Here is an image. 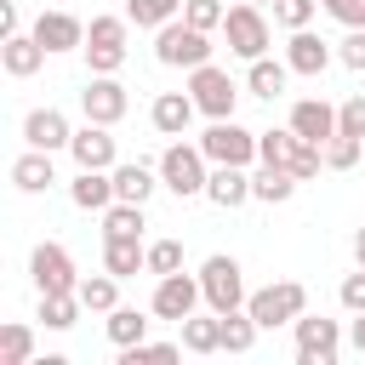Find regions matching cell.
Segmentation results:
<instances>
[{
	"mask_svg": "<svg viewBox=\"0 0 365 365\" xmlns=\"http://www.w3.org/2000/svg\"><path fill=\"white\" fill-rule=\"evenodd\" d=\"M336 297H342V308H348V314H365V262H359L354 274H342Z\"/></svg>",
	"mask_w": 365,
	"mask_h": 365,
	"instance_id": "ee69618b",
	"label": "cell"
},
{
	"mask_svg": "<svg viewBox=\"0 0 365 365\" xmlns=\"http://www.w3.org/2000/svg\"><path fill=\"white\" fill-rule=\"evenodd\" d=\"M291 331H297V359H302V365H336V354H342V325H336V319H325V314H297Z\"/></svg>",
	"mask_w": 365,
	"mask_h": 365,
	"instance_id": "30bf717a",
	"label": "cell"
},
{
	"mask_svg": "<svg viewBox=\"0 0 365 365\" xmlns=\"http://www.w3.org/2000/svg\"><path fill=\"white\" fill-rule=\"evenodd\" d=\"M29 34H34L51 57H57V51H80V46H86V23H80L74 11H57V6H51V11H40Z\"/></svg>",
	"mask_w": 365,
	"mask_h": 365,
	"instance_id": "5bb4252c",
	"label": "cell"
},
{
	"mask_svg": "<svg viewBox=\"0 0 365 365\" xmlns=\"http://www.w3.org/2000/svg\"><path fill=\"white\" fill-rule=\"evenodd\" d=\"M200 302H205V291H200V274H160L154 279V297H148V308H154V319H188V314H200Z\"/></svg>",
	"mask_w": 365,
	"mask_h": 365,
	"instance_id": "9c48e42d",
	"label": "cell"
},
{
	"mask_svg": "<svg viewBox=\"0 0 365 365\" xmlns=\"http://www.w3.org/2000/svg\"><path fill=\"white\" fill-rule=\"evenodd\" d=\"M125 17L137 29H160V23L182 17V0H125Z\"/></svg>",
	"mask_w": 365,
	"mask_h": 365,
	"instance_id": "836d02e7",
	"label": "cell"
},
{
	"mask_svg": "<svg viewBox=\"0 0 365 365\" xmlns=\"http://www.w3.org/2000/svg\"><path fill=\"white\" fill-rule=\"evenodd\" d=\"M182 348L188 354H222V314H188L182 319Z\"/></svg>",
	"mask_w": 365,
	"mask_h": 365,
	"instance_id": "83f0119b",
	"label": "cell"
},
{
	"mask_svg": "<svg viewBox=\"0 0 365 365\" xmlns=\"http://www.w3.org/2000/svg\"><path fill=\"white\" fill-rule=\"evenodd\" d=\"M291 131H297L302 143H319V148H325V143L336 137V108H331L325 97H297V103H291Z\"/></svg>",
	"mask_w": 365,
	"mask_h": 365,
	"instance_id": "2e32d148",
	"label": "cell"
},
{
	"mask_svg": "<svg viewBox=\"0 0 365 365\" xmlns=\"http://www.w3.org/2000/svg\"><path fill=\"white\" fill-rule=\"evenodd\" d=\"M205 200L222 205V211H240L251 200V165H211L205 177Z\"/></svg>",
	"mask_w": 365,
	"mask_h": 365,
	"instance_id": "d6986e66",
	"label": "cell"
},
{
	"mask_svg": "<svg viewBox=\"0 0 365 365\" xmlns=\"http://www.w3.org/2000/svg\"><path fill=\"white\" fill-rule=\"evenodd\" d=\"M143 205H131V200H114L108 211H103V240H143Z\"/></svg>",
	"mask_w": 365,
	"mask_h": 365,
	"instance_id": "f546056e",
	"label": "cell"
},
{
	"mask_svg": "<svg viewBox=\"0 0 365 365\" xmlns=\"http://www.w3.org/2000/svg\"><path fill=\"white\" fill-rule=\"evenodd\" d=\"M354 262H365V228H354Z\"/></svg>",
	"mask_w": 365,
	"mask_h": 365,
	"instance_id": "c3c4849f",
	"label": "cell"
},
{
	"mask_svg": "<svg viewBox=\"0 0 365 365\" xmlns=\"http://www.w3.org/2000/svg\"><path fill=\"white\" fill-rule=\"evenodd\" d=\"M291 194H297V171H291V165L262 160V165L251 171V200H262V205H285Z\"/></svg>",
	"mask_w": 365,
	"mask_h": 365,
	"instance_id": "603a6c76",
	"label": "cell"
},
{
	"mask_svg": "<svg viewBox=\"0 0 365 365\" xmlns=\"http://www.w3.org/2000/svg\"><path fill=\"white\" fill-rule=\"evenodd\" d=\"M359 160H365V137L336 131V137L325 143V165H331V171H348V165H359Z\"/></svg>",
	"mask_w": 365,
	"mask_h": 365,
	"instance_id": "e575fe53",
	"label": "cell"
},
{
	"mask_svg": "<svg viewBox=\"0 0 365 365\" xmlns=\"http://www.w3.org/2000/svg\"><path fill=\"white\" fill-rule=\"evenodd\" d=\"M291 143H297V131H291V125H285V131H257V160L285 165V160H291Z\"/></svg>",
	"mask_w": 365,
	"mask_h": 365,
	"instance_id": "f35d334b",
	"label": "cell"
},
{
	"mask_svg": "<svg viewBox=\"0 0 365 365\" xmlns=\"http://www.w3.org/2000/svg\"><path fill=\"white\" fill-rule=\"evenodd\" d=\"M257 319L245 314V308H234V314H222V354H251V342H257Z\"/></svg>",
	"mask_w": 365,
	"mask_h": 365,
	"instance_id": "1f68e13d",
	"label": "cell"
},
{
	"mask_svg": "<svg viewBox=\"0 0 365 365\" xmlns=\"http://www.w3.org/2000/svg\"><path fill=\"white\" fill-rule=\"evenodd\" d=\"M0 365H34V331L23 319H11L0 331Z\"/></svg>",
	"mask_w": 365,
	"mask_h": 365,
	"instance_id": "d6a6232c",
	"label": "cell"
},
{
	"mask_svg": "<svg viewBox=\"0 0 365 365\" xmlns=\"http://www.w3.org/2000/svg\"><path fill=\"white\" fill-rule=\"evenodd\" d=\"M348 348L365 354V314H354V325H348Z\"/></svg>",
	"mask_w": 365,
	"mask_h": 365,
	"instance_id": "7dc6e473",
	"label": "cell"
},
{
	"mask_svg": "<svg viewBox=\"0 0 365 365\" xmlns=\"http://www.w3.org/2000/svg\"><path fill=\"white\" fill-rule=\"evenodd\" d=\"M125 34H131V17H91L86 23V68L91 74H120L125 68Z\"/></svg>",
	"mask_w": 365,
	"mask_h": 365,
	"instance_id": "6da1fadb",
	"label": "cell"
},
{
	"mask_svg": "<svg viewBox=\"0 0 365 365\" xmlns=\"http://www.w3.org/2000/svg\"><path fill=\"white\" fill-rule=\"evenodd\" d=\"M148 314H154V308H148ZM148 314H143V308H108V319H103L108 342H114V348H137V342H148Z\"/></svg>",
	"mask_w": 365,
	"mask_h": 365,
	"instance_id": "4316f807",
	"label": "cell"
},
{
	"mask_svg": "<svg viewBox=\"0 0 365 365\" xmlns=\"http://www.w3.org/2000/svg\"><path fill=\"white\" fill-rule=\"evenodd\" d=\"M23 143H29V148L57 154V148H68V143H74V125H68V114H63V108H29V114H23Z\"/></svg>",
	"mask_w": 365,
	"mask_h": 365,
	"instance_id": "9a60e30c",
	"label": "cell"
},
{
	"mask_svg": "<svg viewBox=\"0 0 365 365\" xmlns=\"http://www.w3.org/2000/svg\"><path fill=\"white\" fill-rule=\"evenodd\" d=\"M251 6H274V0H251Z\"/></svg>",
	"mask_w": 365,
	"mask_h": 365,
	"instance_id": "681fc988",
	"label": "cell"
},
{
	"mask_svg": "<svg viewBox=\"0 0 365 365\" xmlns=\"http://www.w3.org/2000/svg\"><path fill=\"white\" fill-rule=\"evenodd\" d=\"M194 114H200L194 91H160V97H154V108H148V120H154V131H160V137H182V131L194 125Z\"/></svg>",
	"mask_w": 365,
	"mask_h": 365,
	"instance_id": "ac0fdd59",
	"label": "cell"
},
{
	"mask_svg": "<svg viewBox=\"0 0 365 365\" xmlns=\"http://www.w3.org/2000/svg\"><path fill=\"white\" fill-rule=\"evenodd\" d=\"M319 6H331V0H319Z\"/></svg>",
	"mask_w": 365,
	"mask_h": 365,
	"instance_id": "f907efd6",
	"label": "cell"
},
{
	"mask_svg": "<svg viewBox=\"0 0 365 365\" xmlns=\"http://www.w3.org/2000/svg\"><path fill=\"white\" fill-rule=\"evenodd\" d=\"M285 80H291V63H274V57H257V63L245 68V91L262 97V103L285 97Z\"/></svg>",
	"mask_w": 365,
	"mask_h": 365,
	"instance_id": "d4e9b609",
	"label": "cell"
},
{
	"mask_svg": "<svg viewBox=\"0 0 365 365\" xmlns=\"http://www.w3.org/2000/svg\"><path fill=\"white\" fill-rule=\"evenodd\" d=\"M222 40H228V51L234 57H245V63H257V57H268V17H262V6H251V0H240V6H228V17H222Z\"/></svg>",
	"mask_w": 365,
	"mask_h": 365,
	"instance_id": "8992f818",
	"label": "cell"
},
{
	"mask_svg": "<svg viewBox=\"0 0 365 365\" xmlns=\"http://www.w3.org/2000/svg\"><path fill=\"white\" fill-rule=\"evenodd\" d=\"M29 279H34V291H40V297H57V291H74V285H80L74 257H68L57 240H40V245L29 251Z\"/></svg>",
	"mask_w": 365,
	"mask_h": 365,
	"instance_id": "8fae6325",
	"label": "cell"
},
{
	"mask_svg": "<svg viewBox=\"0 0 365 365\" xmlns=\"http://www.w3.org/2000/svg\"><path fill=\"white\" fill-rule=\"evenodd\" d=\"M205 177H211V160H205L200 143H165V154H160V182H165L177 200L205 194Z\"/></svg>",
	"mask_w": 365,
	"mask_h": 365,
	"instance_id": "3957f363",
	"label": "cell"
},
{
	"mask_svg": "<svg viewBox=\"0 0 365 365\" xmlns=\"http://www.w3.org/2000/svg\"><path fill=\"white\" fill-rule=\"evenodd\" d=\"M46 57H51V51H46L34 34H23V29H17L11 40H0V68H6L11 80H29V74H34Z\"/></svg>",
	"mask_w": 365,
	"mask_h": 365,
	"instance_id": "44dd1931",
	"label": "cell"
},
{
	"mask_svg": "<svg viewBox=\"0 0 365 365\" xmlns=\"http://www.w3.org/2000/svg\"><path fill=\"white\" fill-rule=\"evenodd\" d=\"M188 91H194V103H200V114H205V120H234L240 86H234V74H228V68H217V63L188 68Z\"/></svg>",
	"mask_w": 365,
	"mask_h": 365,
	"instance_id": "52a82bcc",
	"label": "cell"
},
{
	"mask_svg": "<svg viewBox=\"0 0 365 365\" xmlns=\"http://www.w3.org/2000/svg\"><path fill=\"white\" fill-rule=\"evenodd\" d=\"M331 46L314 34V29H291V40H285V63H291V74H308V80H319L325 68H331Z\"/></svg>",
	"mask_w": 365,
	"mask_h": 365,
	"instance_id": "e0dca14e",
	"label": "cell"
},
{
	"mask_svg": "<svg viewBox=\"0 0 365 365\" xmlns=\"http://www.w3.org/2000/svg\"><path fill=\"white\" fill-rule=\"evenodd\" d=\"M182 268V240H154L148 245V274L160 279V274H177Z\"/></svg>",
	"mask_w": 365,
	"mask_h": 365,
	"instance_id": "ab89813d",
	"label": "cell"
},
{
	"mask_svg": "<svg viewBox=\"0 0 365 365\" xmlns=\"http://www.w3.org/2000/svg\"><path fill=\"white\" fill-rule=\"evenodd\" d=\"M103 268L131 279V274H148V245L143 240H103Z\"/></svg>",
	"mask_w": 365,
	"mask_h": 365,
	"instance_id": "484cf974",
	"label": "cell"
},
{
	"mask_svg": "<svg viewBox=\"0 0 365 365\" xmlns=\"http://www.w3.org/2000/svg\"><path fill=\"white\" fill-rule=\"evenodd\" d=\"M336 131H348V137H365V91H354L348 103H336Z\"/></svg>",
	"mask_w": 365,
	"mask_h": 365,
	"instance_id": "7bdbcfd3",
	"label": "cell"
},
{
	"mask_svg": "<svg viewBox=\"0 0 365 365\" xmlns=\"http://www.w3.org/2000/svg\"><path fill=\"white\" fill-rule=\"evenodd\" d=\"M68 200L80 205V211H108L114 205V171H80L74 182H68Z\"/></svg>",
	"mask_w": 365,
	"mask_h": 365,
	"instance_id": "cb8c5ba5",
	"label": "cell"
},
{
	"mask_svg": "<svg viewBox=\"0 0 365 365\" xmlns=\"http://www.w3.org/2000/svg\"><path fill=\"white\" fill-rule=\"evenodd\" d=\"M11 182H17L23 194H46V188L57 182V165H51V154H46V148H23V154L11 160Z\"/></svg>",
	"mask_w": 365,
	"mask_h": 365,
	"instance_id": "7402d4cb",
	"label": "cell"
},
{
	"mask_svg": "<svg viewBox=\"0 0 365 365\" xmlns=\"http://www.w3.org/2000/svg\"><path fill=\"white\" fill-rule=\"evenodd\" d=\"M200 148L211 165H257V131H245L240 120H211L200 131Z\"/></svg>",
	"mask_w": 365,
	"mask_h": 365,
	"instance_id": "ba28073f",
	"label": "cell"
},
{
	"mask_svg": "<svg viewBox=\"0 0 365 365\" xmlns=\"http://www.w3.org/2000/svg\"><path fill=\"white\" fill-rule=\"evenodd\" d=\"M68 154H74V165H80V171H114V165H120V148H114V125H97V120H86V125L74 131Z\"/></svg>",
	"mask_w": 365,
	"mask_h": 365,
	"instance_id": "4fadbf2b",
	"label": "cell"
},
{
	"mask_svg": "<svg viewBox=\"0 0 365 365\" xmlns=\"http://www.w3.org/2000/svg\"><path fill=\"white\" fill-rule=\"evenodd\" d=\"M314 11H319V0H274V23H285V29H308Z\"/></svg>",
	"mask_w": 365,
	"mask_h": 365,
	"instance_id": "60d3db41",
	"label": "cell"
},
{
	"mask_svg": "<svg viewBox=\"0 0 365 365\" xmlns=\"http://www.w3.org/2000/svg\"><path fill=\"white\" fill-rule=\"evenodd\" d=\"M160 182V165H143V160H120L114 165V200H131V205H148Z\"/></svg>",
	"mask_w": 365,
	"mask_h": 365,
	"instance_id": "ffe728a7",
	"label": "cell"
},
{
	"mask_svg": "<svg viewBox=\"0 0 365 365\" xmlns=\"http://www.w3.org/2000/svg\"><path fill=\"white\" fill-rule=\"evenodd\" d=\"M222 17H228V6L222 0H182V23H194V29H222Z\"/></svg>",
	"mask_w": 365,
	"mask_h": 365,
	"instance_id": "74e56055",
	"label": "cell"
},
{
	"mask_svg": "<svg viewBox=\"0 0 365 365\" xmlns=\"http://www.w3.org/2000/svg\"><path fill=\"white\" fill-rule=\"evenodd\" d=\"M325 11H331L342 29H365V0H331Z\"/></svg>",
	"mask_w": 365,
	"mask_h": 365,
	"instance_id": "f6af8a7d",
	"label": "cell"
},
{
	"mask_svg": "<svg viewBox=\"0 0 365 365\" xmlns=\"http://www.w3.org/2000/svg\"><path fill=\"white\" fill-rule=\"evenodd\" d=\"M80 291H57V297H40V319H46V331H68L74 319H80Z\"/></svg>",
	"mask_w": 365,
	"mask_h": 365,
	"instance_id": "4dcf8cb0",
	"label": "cell"
},
{
	"mask_svg": "<svg viewBox=\"0 0 365 365\" xmlns=\"http://www.w3.org/2000/svg\"><path fill=\"white\" fill-rule=\"evenodd\" d=\"M154 57L165 68H200V63H211V34L182 23V17H171V23L154 29Z\"/></svg>",
	"mask_w": 365,
	"mask_h": 365,
	"instance_id": "7a4b0ae2",
	"label": "cell"
},
{
	"mask_svg": "<svg viewBox=\"0 0 365 365\" xmlns=\"http://www.w3.org/2000/svg\"><path fill=\"white\" fill-rule=\"evenodd\" d=\"M177 354H182V342H137V348H120V365H160Z\"/></svg>",
	"mask_w": 365,
	"mask_h": 365,
	"instance_id": "8d00e7d4",
	"label": "cell"
},
{
	"mask_svg": "<svg viewBox=\"0 0 365 365\" xmlns=\"http://www.w3.org/2000/svg\"><path fill=\"white\" fill-rule=\"evenodd\" d=\"M11 34H17V6L0 0V40H11Z\"/></svg>",
	"mask_w": 365,
	"mask_h": 365,
	"instance_id": "bcb514c9",
	"label": "cell"
},
{
	"mask_svg": "<svg viewBox=\"0 0 365 365\" xmlns=\"http://www.w3.org/2000/svg\"><path fill=\"white\" fill-rule=\"evenodd\" d=\"M245 314H251L262 331L291 325L297 314H308V291H302V279H274V285H262V291L245 297Z\"/></svg>",
	"mask_w": 365,
	"mask_h": 365,
	"instance_id": "5b68a950",
	"label": "cell"
},
{
	"mask_svg": "<svg viewBox=\"0 0 365 365\" xmlns=\"http://www.w3.org/2000/svg\"><path fill=\"white\" fill-rule=\"evenodd\" d=\"M285 165L297 171V182H314V177H319V165H325V148H319V143H302V137H297V143H291V160H285Z\"/></svg>",
	"mask_w": 365,
	"mask_h": 365,
	"instance_id": "d590c367",
	"label": "cell"
},
{
	"mask_svg": "<svg viewBox=\"0 0 365 365\" xmlns=\"http://www.w3.org/2000/svg\"><path fill=\"white\" fill-rule=\"evenodd\" d=\"M125 108H131V97H125V86H120L114 74H91V80H86V91H80V114H86V120L120 125Z\"/></svg>",
	"mask_w": 365,
	"mask_h": 365,
	"instance_id": "7c38bea8",
	"label": "cell"
},
{
	"mask_svg": "<svg viewBox=\"0 0 365 365\" xmlns=\"http://www.w3.org/2000/svg\"><path fill=\"white\" fill-rule=\"evenodd\" d=\"M74 291H80L86 314H108V308H120V274H108V268H103V274H86Z\"/></svg>",
	"mask_w": 365,
	"mask_h": 365,
	"instance_id": "f1b7e54d",
	"label": "cell"
},
{
	"mask_svg": "<svg viewBox=\"0 0 365 365\" xmlns=\"http://www.w3.org/2000/svg\"><path fill=\"white\" fill-rule=\"evenodd\" d=\"M200 291H205V308H217V314H234V308H245V268L228 257V251H217V257H205L200 262Z\"/></svg>",
	"mask_w": 365,
	"mask_h": 365,
	"instance_id": "277c9868",
	"label": "cell"
},
{
	"mask_svg": "<svg viewBox=\"0 0 365 365\" xmlns=\"http://www.w3.org/2000/svg\"><path fill=\"white\" fill-rule=\"evenodd\" d=\"M336 63L354 68V74H365V29H348V34L336 40Z\"/></svg>",
	"mask_w": 365,
	"mask_h": 365,
	"instance_id": "b9f144b4",
	"label": "cell"
}]
</instances>
